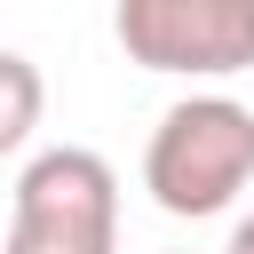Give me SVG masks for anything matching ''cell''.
Instances as JSON below:
<instances>
[{
  "label": "cell",
  "mask_w": 254,
  "mask_h": 254,
  "mask_svg": "<svg viewBox=\"0 0 254 254\" xmlns=\"http://www.w3.org/2000/svg\"><path fill=\"white\" fill-rule=\"evenodd\" d=\"M222 254H254V214H246V222L230 230V246H222Z\"/></svg>",
  "instance_id": "5b68a950"
},
{
  "label": "cell",
  "mask_w": 254,
  "mask_h": 254,
  "mask_svg": "<svg viewBox=\"0 0 254 254\" xmlns=\"http://www.w3.org/2000/svg\"><path fill=\"white\" fill-rule=\"evenodd\" d=\"M127 64L167 79H230L254 64V0H119Z\"/></svg>",
  "instance_id": "3957f363"
},
{
  "label": "cell",
  "mask_w": 254,
  "mask_h": 254,
  "mask_svg": "<svg viewBox=\"0 0 254 254\" xmlns=\"http://www.w3.org/2000/svg\"><path fill=\"white\" fill-rule=\"evenodd\" d=\"M40 127V64L0 48V159H16Z\"/></svg>",
  "instance_id": "277c9868"
},
{
  "label": "cell",
  "mask_w": 254,
  "mask_h": 254,
  "mask_svg": "<svg viewBox=\"0 0 254 254\" xmlns=\"http://www.w3.org/2000/svg\"><path fill=\"white\" fill-rule=\"evenodd\" d=\"M246 183H254V111L238 95H183L159 111L143 143V190L159 198V214L206 222Z\"/></svg>",
  "instance_id": "6da1fadb"
},
{
  "label": "cell",
  "mask_w": 254,
  "mask_h": 254,
  "mask_svg": "<svg viewBox=\"0 0 254 254\" xmlns=\"http://www.w3.org/2000/svg\"><path fill=\"white\" fill-rule=\"evenodd\" d=\"M0 254H119V175L103 151L56 143L16 167Z\"/></svg>",
  "instance_id": "7a4b0ae2"
}]
</instances>
